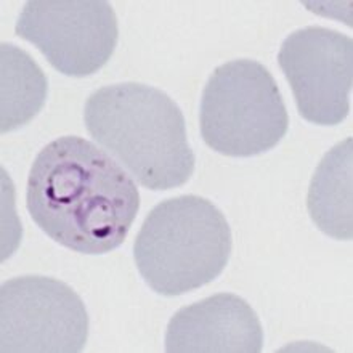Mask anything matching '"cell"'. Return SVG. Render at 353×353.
I'll use <instances>...</instances> for the list:
<instances>
[{
    "label": "cell",
    "instance_id": "cell-1",
    "mask_svg": "<svg viewBox=\"0 0 353 353\" xmlns=\"http://www.w3.org/2000/svg\"><path fill=\"white\" fill-rule=\"evenodd\" d=\"M26 208L55 243L100 256L125 241L140 194L132 176L106 151L81 137H61L34 159Z\"/></svg>",
    "mask_w": 353,
    "mask_h": 353
},
{
    "label": "cell",
    "instance_id": "cell-2",
    "mask_svg": "<svg viewBox=\"0 0 353 353\" xmlns=\"http://www.w3.org/2000/svg\"><path fill=\"white\" fill-rule=\"evenodd\" d=\"M84 122L100 143L145 188L172 190L194 172L180 106L159 88L121 82L88 97Z\"/></svg>",
    "mask_w": 353,
    "mask_h": 353
},
{
    "label": "cell",
    "instance_id": "cell-9",
    "mask_svg": "<svg viewBox=\"0 0 353 353\" xmlns=\"http://www.w3.org/2000/svg\"><path fill=\"white\" fill-rule=\"evenodd\" d=\"M353 140L327 151L308 188L307 208L313 223L327 236L350 241L353 236Z\"/></svg>",
    "mask_w": 353,
    "mask_h": 353
},
{
    "label": "cell",
    "instance_id": "cell-4",
    "mask_svg": "<svg viewBox=\"0 0 353 353\" xmlns=\"http://www.w3.org/2000/svg\"><path fill=\"white\" fill-rule=\"evenodd\" d=\"M289 114L270 71L254 60L215 68L204 87L199 129L204 143L230 158H252L284 139Z\"/></svg>",
    "mask_w": 353,
    "mask_h": 353
},
{
    "label": "cell",
    "instance_id": "cell-7",
    "mask_svg": "<svg viewBox=\"0 0 353 353\" xmlns=\"http://www.w3.org/2000/svg\"><path fill=\"white\" fill-rule=\"evenodd\" d=\"M278 63L302 119L339 125L350 112L353 41L334 29L307 26L284 39Z\"/></svg>",
    "mask_w": 353,
    "mask_h": 353
},
{
    "label": "cell",
    "instance_id": "cell-6",
    "mask_svg": "<svg viewBox=\"0 0 353 353\" xmlns=\"http://www.w3.org/2000/svg\"><path fill=\"white\" fill-rule=\"evenodd\" d=\"M14 32L68 77L100 71L119 39L116 12L105 0H31L19 13Z\"/></svg>",
    "mask_w": 353,
    "mask_h": 353
},
{
    "label": "cell",
    "instance_id": "cell-10",
    "mask_svg": "<svg viewBox=\"0 0 353 353\" xmlns=\"http://www.w3.org/2000/svg\"><path fill=\"white\" fill-rule=\"evenodd\" d=\"M2 68V134L26 125L46 105L48 82L32 57L13 43L3 42L0 48Z\"/></svg>",
    "mask_w": 353,
    "mask_h": 353
},
{
    "label": "cell",
    "instance_id": "cell-8",
    "mask_svg": "<svg viewBox=\"0 0 353 353\" xmlns=\"http://www.w3.org/2000/svg\"><path fill=\"white\" fill-rule=\"evenodd\" d=\"M263 330L254 308L220 292L180 308L165 332L169 353H261Z\"/></svg>",
    "mask_w": 353,
    "mask_h": 353
},
{
    "label": "cell",
    "instance_id": "cell-5",
    "mask_svg": "<svg viewBox=\"0 0 353 353\" xmlns=\"http://www.w3.org/2000/svg\"><path fill=\"white\" fill-rule=\"evenodd\" d=\"M87 337V308L66 283L42 274H24L2 284L3 353H79Z\"/></svg>",
    "mask_w": 353,
    "mask_h": 353
},
{
    "label": "cell",
    "instance_id": "cell-3",
    "mask_svg": "<svg viewBox=\"0 0 353 353\" xmlns=\"http://www.w3.org/2000/svg\"><path fill=\"white\" fill-rule=\"evenodd\" d=\"M232 230L214 203L185 194L151 209L134 243L137 270L156 294L176 297L214 281L232 254Z\"/></svg>",
    "mask_w": 353,
    "mask_h": 353
}]
</instances>
